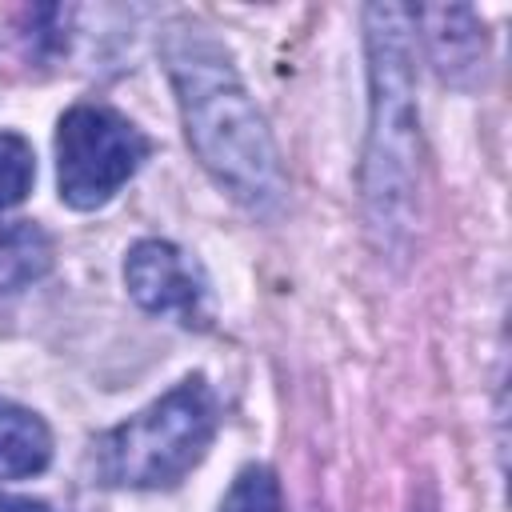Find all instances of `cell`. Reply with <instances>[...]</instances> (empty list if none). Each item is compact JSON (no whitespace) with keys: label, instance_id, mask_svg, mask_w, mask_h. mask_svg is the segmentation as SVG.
I'll return each instance as SVG.
<instances>
[{"label":"cell","instance_id":"7a4b0ae2","mask_svg":"<svg viewBox=\"0 0 512 512\" xmlns=\"http://www.w3.org/2000/svg\"><path fill=\"white\" fill-rule=\"evenodd\" d=\"M368 140L360 164V200L368 236L380 256H404L416 228L420 196V108L412 8L368 4Z\"/></svg>","mask_w":512,"mask_h":512},{"label":"cell","instance_id":"3957f363","mask_svg":"<svg viewBox=\"0 0 512 512\" xmlns=\"http://www.w3.org/2000/svg\"><path fill=\"white\" fill-rule=\"evenodd\" d=\"M216 424L220 404L212 384L204 376H184L148 408L96 436V476L112 488H172L204 460Z\"/></svg>","mask_w":512,"mask_h":512},{"label":"cell","instance_id":"8fae6325","mask_svg":"<svg viewBox=\"0 0 512 512\" xmlns=\"http://www.w3.org/2000/svg\"><path fill=\"white\" fill-rule=\"evenodd\" d=\"M0 512H52V508L32 496H0Z\"/></svg>","mask_w":512,"mask_h":512},{"label":"cell","instance_id":"6da1fadb","mask_svg":"<svg viewBox=\"0 0 512 512\" xmlns=\"http://www.w3.org/2000/svg\"><path fill=\"white\" fill-rule=\"evenodd\" d=\"M160 52L176 88L188 144L204 172L252 216L280 212L288 192L280 152L228 48L204 24L180 16L164 28Z\"/></svg>","mask_w":512,"mask_h":512},{"label":"cell","instance_id":"52a82bcc","mask_svg":"<svg viewBox=\"0 0 512 512\" xmlns=\"http://www.w3.org/2000/svg\"><path fill=\"white\" fill-rule=\"evenodd\" d=\"M52 460L48 424L12 400H0V480H24L44 472Z\"/></svg>","mask_w":512,"mask_h":512},{"label":"cell","instance_id":"8992f818","mask_svg":"<svg viewBox=\"0 0 512 512\" xmlns=\"http://www.w3.org/2000/svg\"><path fill=\"white\" fill-rule=\"evenodd\" d=\"M412 24H424L428 56L444 84L468 88L488 56L484 24L472 8H412Z\"/></svg>","mask_w":512,"mask_h":512},{"label":"cell","instance_id":"30bf717a","mask_svg":"<svg viewBox=\"0 0 512 512\" xmlns=\"http://www.w3.org/2000/svg\"><path fill=\"white\" fill-rule=\"evenodd\" d=\"M36 180V156L32 144L16 132H0V212L16 208Z\"/></svg>","mask_w":512,"mask_h":512},{"label":"cell","instance_id":"ba28073f","mask_svg":"<svg viewBox=\"0 0 512 512\" xmlns=\"http://www.w3.org/2000/svg\"><path fill=\"white\" fill-rule=\"evenodd\" d=\"M52 236L36 220H0V292H20L48 276Z\"/></svg>","mask_w":512,"mask_h":512},{"label":"cell","instance_id":"277c9868","mask_svg":"<svg viewBox=\"0 0 512 512\" xmlns=\"http://www.w3.org/2000/svg\"><path fill=\"white\" fill-rule=\"evenodd\" d=\"M148 136L108 104H72L56 128L60 200L76 212L104 208L144 164Z\"/></svg>","mask_w":512,"mask_h":512},{"label":"cell","instance_id":"5b68a950","mask_svg":"<svg viewBox=\"0 0 512 512\" xmlns=\"http://www.w3.org/2000/svg\"><path fill=\"white\" fill-rule=\"evenodd\" d=\"M124 284L128 296L152 316H176L180 324L204 320L208 284L172 240H136L124 256Z\"/></svg>","mask_w":512,"mask_h":512},{"label":"cell","instance_id":"9c48e42d","mask_svg":"<svg viewBox=\"0 0 512 512\" xmlns=\"http://www.w3.org/2000/svg\"><path fill=\"white\" fill-rule=\"evenodd\" d=\"M220 512H284L280 484H276L272 468H264V464L240 468L236 480H232V488L220 500Z\"/></svg>","mask_w":512,"mask_h":512}]
</instances>
